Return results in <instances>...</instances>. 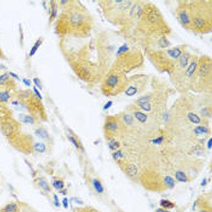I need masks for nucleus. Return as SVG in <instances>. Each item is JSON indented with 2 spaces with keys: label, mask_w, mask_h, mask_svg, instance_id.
Listing matches in <instances>:
<instances>
[{
  "label": "nucleus",
  "mask_w": 212,
  "mask_h": 212,
  "mask_svg": "<svg viewBox=\"0 0 212 212\" xmlns=\"http://www.w3.org/2000/svg\"><path fill=\"white\" fill-rule=\"evenodd\" d=\"M199 74L201 77H207L211 74V63L207 61H204L200 64L198 68Z\"/></svg>",
  "instance_id": "f257e3e1"
},
{
  "label": "nucleus",
  "mask_w": 212,
  "mask_h": 212,
  "mask_svg": "<svg viewBox=\"0 0 212 212\" xmlns=\"http://www.w3.org/2000/svg\"><path fill=\"white\" fill-rule=\"evenodd\" d=\"M83 16L79 12H73L69 17V21L70 23L74 27H78L81 25L83 22Z\"/></svg>",
  "instance_id": "f03ea898"
},
{
  "label": "nucleus",
  "mask_w": 212,
  "mask_h": 212,
  "mask_svg": "<svg viewBox=\"0 0 212 212\" xmlns=\"http://www.w3.org/2000/svg\"><path fill=\"white\" fill-rule=\"evenodd\" d=\"M197 68H198V64H197L196 61L192 60L191 63H190V64H189V66H188L187 69H186V76H188V77H191V76H194L195 72L196 71Z\"/></svg>",
  "instance_id": "7ed1b4c3"
},
{
  "label": "nucleus",
  "mask_w": 212,
  "mask_h": 212,
  "mask_svg": "<svg viewBox=\"0 0 212 212\" xmlns=\"http://www.w3.org/2000/svg\"><path fill=\"white\" fill-rule=\"evenodd\" d=\"M206 24V22L204 19L201 17H194V20H193V25L195 27V28L196 29H202L204 28Z\"/></svg>",
  "instance_id": "20e7f679"
},
{
  "label": "nucleus",
  "mask_w": 212,
  "mask_h": 212,
  "mask_svg": "<svg viewBox=\"0 0 212 212\" xmlns=\"http://www.w3.org/2000/svg\"><path fill=\"white\" fill-rule=\"evenodd\" d=\"M179 18L181 22L184 25H189V24L191 23V20L189 17V14L187 13L186 10H181L179 12Z\"/></svg>",
  "instance_id": "39448f33"
},
{
  "label": "nucleus",
  "mask_w": 212,
  "mask_h": 212,
  "mask_svg": "<svg viewBox=\"0 0 212 212\" xmlns=\"http://www.w3.org/2000/svg\"><path fill=\"white\" fill-rule=\"evenodd\" d=\"M119 82V78L117 75H111L107 80V84L109 87H114Z\"/></svg>",
  "instance_id": "423d86ee"
},
{
  "label": "nucleus",
  "mask_w": 212,
  "mask_h": 212,
  "mask_svg": "<svg viewBox=\"0 0 212 212\" xmlns=\"http://www.w3.org/2000/svg\"><path fill=\"white\" fill-rule=\"evenodd\" d=\"M189 59H190V55L188 53H185V54L181 55L179 63H180L181 68H186V66H188Z\"/></svg>",
  "instance_id": "0eeeda50"
},
{
  "label": "nucleus",
  "mask_w": 212,
  "mask_h": 212,
  "mask_svg": "<svg viewBox=\"0 0 212 212\" xmlns=\"http://www.w3.org/2000/svg\"><path fill=\"white\" fill-rule=\"evenodd\" d=\"M18 118L22 122L25 124H34L35 120L31 116L25 115V114H20L18 116Z\"/></svg>",
  "instance_id": "6e6552de"
},
{
  "label": "nucleus",
  "mask_w": 212,
  "mask_h": 212,
  "mask_svg": "<svg viewBox=\"0 0 212 212\" xmlns=\"http://www.w3.org/2000/svg\"><path fill=\"white\" fill-rule=\"evenodd\" d=\"M137 171H138L137 168L134 165H129L127 166V168H126V173H127L128 176H131V177L136 176Z\"/></svg>",
  "instance_id": "1a4fd4ad"
},
{
  "label": "nucleus",
  "mask_w": 212,
  "mask_h": 212,
  "mask_svg": "<svg viewBox=\"0 0 212 212\" xmlns=\"http://www.w3.org/2000/svg\"><path fill=\"white\" fill-rule=\"evenodd\" d=\"M168 54L170 57L173 58H178L181 57L182 54V50L180 48H173L172 50L168 51Z\"/></svg>",
  "instance_id": "9d476101"
},
{
  "label": "nucleus",
  "mask_w": 212,
  "mask_h": 212,
  "mask_svg": "<svg viewBox=\"0 0 212 212\" xmlns=\"http://www.w3.org/2000/svg\"><path fill=\"white\" fill-rule=\"evenodd\" d=\"M18 206L15 203H11L6 205L2 209V212H16L17 210Z\"/></svg>",
  "instance_id": "9b49d317"
},
{
  "label": "nucleus",
  "mask_w": 212,
  "mask_h": 212,
  "mask_svg": "<svg viewBox=\"0 0 212 212\" xmlns=\"http://www.w3.org/2000/svg\"><path fill=\"white\" fill-rule=\"evenodd\" d=\"M14 129H15V127H14V126H12V124L11 125V123H6L5 125L2 126L3 132L5 134V135H7V136L12 133Z\"/></svg>",
  "instance_id": "f8f14e48"
},
{
  "label": "nucleus",
  "mask_w": 212,
  "mask_h": 212,
  "mask_svg": "<svg viewBox=\"0 0 212 212\" xmlns=\"http://www.w3.org/2000/svg\"><path fill=\"white\" fill-rule=\"evenodd\" d=\"M188 118H189V119L191 121L192 123L195 124H198L200 123L201 121V118L199 117V116L193 112L189 113V114H188Z\"/></svg>",
  "instance_id": "ddd939ff"
},
{
  "label": "nucleus",
  "mask_w": 212,
  "mask_h": 212,
  "mask_svg": "<svg viewBox=\"0 0 212 212\" xmlns=\"http://www.w3.org/2000/svg\"><path fill=\"white\" fill-rule=\"evenodd\" d=\"M93 185H94L95 190L98 194H102L104 192V188H103L102 185L99 181H98L97 179H94L93 180Z\"/></svg>",
  "instance_id": "4468645a"
},
{
  "label": "nucleus",
  "mask_w": 212,
  "mask_h": 212,
  "mask_svg": "<svg viewBox=\"0 0 212 212\" xmlns=\"http://www.w3.org/2000/svg\"><path fill=\"white\" fill-rule=\"evenodd\" d=\"M194 132L197 135H202V134L208 133L209 129L204 126H198L196 128H194Z\"/></svg>",
  "instance_id": "2eb2a0df"
},
{
  "label": "nucleus",
  "mask_w": 212,
  "mask_h": 212,
  "mask_svg": "<svg viewBox=\"0 0 212 212\" xmlns=\"http://www.w3.org/2000/svg\"><path fill=\"white\" fill-rule=\"evenodd\" d=\"M175 177H176V180L179 182H182V183H185L187 181V176L185 173H183V171H178L176 172L175 174Z\"/></svg>",
  "instance_id": "dca6fc26"
},
{
  "label": "nucleus",
  "mask_w": 212,
  "mask_h": 212,
  "mask_svg": "<svg viewBox=\"0 0 212 212\" xmlns=\"http://www.w3.org/2000/svg\"><path fill=\"white\" fill-rule=\"evenodd\" d=\"M134 117L139 122H142V123L145 122L147 119V116L144 113L140 112H136L134 113Z\"/></svg>",
  "instance_id": "f3484780"
},
{
  "label": "nucleus",
  "mask_w": 212,
  "mask_h": 212,
  "mask_svg": "<svg viewBox=\"0 0 212 212\" xmlns=\"http://www.w3.org/2000/svg\"><path fill=\"white\" fill-rule=\"evenodd\" d=\"M34 149L37 152L43 153L46 150V147L42 142H36L34 144Z\"/></svg>",
  "instance_id": "a211bd4d"
},
{
  "label": "nucleus",
  "mask_w": 212,
  "mask_h": 212,
  "mask_svg": "<svg viewBox=\"0 0 212 212\" xmlns=\"http://www.w3.org/2000/svg\"><path fill=\"white\" fill-rule=\"evenodd\" d=\"M38 183H39L40 186L44 191H47V192L50 191V186H48V184H47V182L45 181L43 178H40L39 181H38Z\"/></svg>",
  "instance_id": "6ab92c4d"
},
{
  "label": "nucleus",
  "mask_w": 212,
  "mask_h": 212,
  "mask_svg": "<svg viewBox=\"0 0 212 212\" xmlns=\"http://www.w3.org/2000/svg\"><path fill=\"white\" fill-rule=\"evenodd\" d=\"M35 133L37 136L39 137L40 138H42V139L47 138V137H48L47 132L45 131V129H37L35 130Z\"/></svg>",
  "instance_id": "aec40b11"
},
{
  "label": "nucleus",
  "mask_w": 212,
  "mask_h": 212,
  "mask_svg": "<svg viewBox=\"0 0 212 212\" xmlns=\"http://www.w3.org/2000/svg\"><path fill=\"white\" fill-rule=\"evenodd\" d=\"M164 182H165V184H166L170 189H173V187L175 186V182H174L173 178L169 176L165 177V178H164Z\"/></svg>",
  "instance_id": "412c9836"
},
{
  "label": "nucleus",
  "mask_w": 212,
  "mask_h": 212,
  "mask_svg": "<svg viewBox=\"0 0 212 212\" xmlns=\"http://www.w3.org/2000/svg\"><path fill=\"white\" fill-rule=\"evenodd\" d=\"M10 98L9 93L7 91L0 92V102H7Z\"/></svg>",
  "instance_id": "4be33fe9"
},
{
  "label": "nucleus",
  "mask_w": 212,
  "mask_h": 212,
  "mask_svg": "<svg viewBox=\"0 0 212 212\" xmlns=\"http://www.w3.org/2000/svg\"><path fill=\"white\" fill-rule=\"evenodd\" d=\"M109 147L111 150H116L119 147V143L117 141H116L114 139H112L109 142Z\"/></svg>",
  "instance_id": "5701e85b"
},
{
  "label": "nucleus",
  "mask_w": 212,
  "mask_h": 212,
  "mask_svg": "<svg viewBox=\"0 0 212 212\" xmlns=\"http://www.w3.org/2000/svg\"><path fill=\"white\" fill-rule=\"evenodd\" d=\"M41 43H42V41H41L40 40H37V41L35 42V44L34 45L33 47H32L31 50H30V57H32V56H33V55H35V53L36 52L37 49L39 48L40 45H41Z\"/></svg>",
  "instance_id": "b1692460"
},
{
  "label": "nucleus",
  "mask_w": 212,
  "mask_h": 212,
  "mask_svg": "<svg viewBox=\"0 0 212 212\" xmlns=\"http://www.w3.org/2000/svg\"><path fill=\"white\" fill-rule=\"evenodd\" d=\"M52 186L56 190H62L64 188V183L60 180H57V181H55L53 182Z\"/></svg>",
  "instance_id": "393cba45"
},
{
  "label": "nucleus",
  "mask_w": 212,
  "mask_h": 212,
  "mask_svg": "<svg viewBox=\"0 0 212 212\" xmlns=\"http://www.w3.org/2000/svg\"><path fill=\"white\" fill-rule=\"evenodd\" d=\"M147 17H148L149 21H150L151 22H155L158 20V18H159V17H158V15L156 13V12H151L150 13H149Z\"/></svg>",
  "instance_id": "a878e982"
},
{
  "label": "nucleus",
  "mask_w": 212,
  "mask_h": 212,
  "mask_svg": "<svg viewBox=\"0 0 212 212\" xmlns=\"http://www.w3.org/2000/svg\"><path fill=\"white\" fill-rule=\"evenodd\" d=\"M137 92V89L134 86H130L129 87L128 89L126 91V95L128 97H132L136 94Z\"/></svg>",
  "instance_id": "bb28decb"
},
{
  "label": "nucleus",
  "mask_w": 212,
  "mask_h": 212,
  "mask_svg": "<svg viewBox=\"0 0 212 212\" xmlns=\"http://www.w3.org/2000/svg\"><path fill=\"white\" fill-rule=\"evenodd\" d=\"M160 206L164 208H173L174 206V204L173 203H171L170 201L168 200H164L162 199L160 201Z\"/></svg>",
  "instance_id": "cd10ccee"
},
{
  "label": "nucleus",
  "mask_w": 212,
  "mask_h": 212,
  "mask_svg": "<svg viewBox=\"0 0 212 212\" xmlns=\"http://www.w3.org/2000/svg\"><path fill=\"white\" fill-rule=\"evenodd\" d=\"M117 124L114 122H109L107 124V128L111 131L115 132L117 129Z\"/></svg>",
  "instance_id": "c85d7f7f"
},
{
  "label": "nucleus",
  "mask_w": 212,
  "mask_h": 212,
  "mask_svg": "<svg viewBox=\"0 0 212 212\" xmlns=\"http://www.w3.org/2000/svg\"><path fill=\"white\" fill-rule=\"evenodd\" d=\"M123 120L128 125H131L133 123V117L131 115H129V114H125L124 116Z\"/></svg>",
  "instance_id": "c756f323"
},
{
  "label": "nucleus",
  "mask_w": 212,
  "mask_h": 212,
  "mask_svg": "<svg viewBox=\"0 0 212 212\" xmlns=\"http://www.w3.org/2000/svg\"><path fill=\"white\" fill-rule=\"evenodd\" d=\"M139 104L142 109H143L145 112H149L151 109V106L149 102L145 103H142V104Z\"/></svg>",
  "instance_id": "7c9ffc66"
},
{
  "label": "nucleus",
  "mask_w": 212,
  "mask_h": 212,
  "mask_svg": "<svg viewBox=\"0 0 212 212\" xmlns=\"http://www.w3.org/2000/svg\"><path fill=\"white\" fill-rule=\"evenodd\" d=\"M9 76L8 73H4L3 75L0 76V85L6 83V81L9 80Z\"/></svg>",
  "instance_id": "2f4dec72"
},
{
  "label": "nucleus",
  "mask_w": 212,
  "mask_h": 212,
  "mask_svg": "<svg viewBox=\"0 0 212 212\" xmlns=\"http://www.w3.org/2000/svg\"><path fill=\"white\" fill-rule=\"evenodd\" d=\"M113 158L115 160H118L122 158L123 157V155H122V152H121L120 150H118L117 152H115L114 154L112 155Z\"/></svg>",
  "instance_id": "473e14b6"
},
{
  "label": "nucleus",
  "mask_w": 212,
  "mask_h": 212,
  "mask_svg": "<svg viewBox=\"0 0 212 212\" xmlns=\"http://www.w3.org/2000/svg\"><path fill=\"white\" fill-rule=\"evenodd\" d=\"M12 104H13V106L15 107V108L16 109H18V110L23 109L24 105L22 104V103L17 102H14L12 103Z\"/></svg>",
  "instance_id": "72a5a7b5"
},
{
  "label": "nucleus",
  "mask_w": 212,
  "mask_h": 212,
  "mask_svg": "<svg viewBox=\"0 0 212 212\" xmlns=\"http://www.w3.org/2000/svg\"><path fill=\"white\" fill-rule=\"evenodd\" d=\"M150 100L149 97H142L139 98V99L137 100V104H142V103L148 102Z\"/></svg>",
  "instance_id": "f704fd0d"
},
{
  "label": "nucleus",
  "mask_w": 212,
  "mask_h": 212,
  "mask_svg": "<svg viewBox=\"0 0 212 212\" xmlns=\"http://www.w3.org/2000/svg\"><path fill=\"white\" fill-rule=\"evenodd\" d=\"M163 141V137H157V139H152V142L153 144H160Z\"/></svg>",
  "instance_id": "c9c22d12"
},
{
  "label": "nucleus",
  "mask_w": 212,
  "mask_h": 212,
  "mask_svg": "<svg viewBox=\"0 0 212 212\" xmlns=\"http://www.w3.org/2000/svg\"><path fill=\"white\" fill-rule=\"evenodd\" d=\"M127 50H128V47H127V46L126 45H122V46L121 47H119V49L118 50L117 55H119V54H121V53H122V52L127 51Z\"/></svg>",
  "instance_id": "e433bc0d"
},
{
  "label": "nucleus",
  "mask_w": 212,
  "mask_h": 212,
  "mask_svg": "<svg viewBox=\"0 0 212 212\" xmlns=\"http://www.w3.org/2000/svg\"><path fill=\"white\" fill-rule=\"evenodd\" d=\"M68 138H69V139H70V141H71V142L73 143V145L76 147V148H79V144H78V142H77V141H76V139H75V138H74L73 137L70 136L69 137H68Z\"/></svg>",
  "instance_id": "4c0bfd02"
},
{
  "label": "nucleus",
  "mask_w": 212,
  "mask_h": 212,
  "mask_svg": "<svg viewBox=\"0 0 212 212\" xmlns=\"http://www.w3.org/2000/svg\"><path fill=\"white\" fill-rule=\"evenodd\" d=\"M53 198H54V204H55V206L57 207L60 206V202H59V199H58V196L56 194H55Z\"/></svg>",
  "instance_id": "58836bf2"
},
{
  "label": "nucleus",
  "mask_w": 212,
  "mask_h": 212,
  "mask_svg": "<svg viewBox=\"0 0 212 212\" xmlns=\"http://www.w3.org/2000/svg\"><path fill=\"white\" fill-rule=\"evenodd\" d=\"M62 204H63L64 208H65V209H67L68 206V199H67V198H64V199H63V201H62Z\"/></svg>",
  "instance_id": "ea45409f"
},
{
  "label": "nucleus",
  "mask_w": 212,
  "mask_h": 212,
  "mask_svg": "<svg viewBox=\"0 0 212 212\" xmlns=\"http://www.w3.org/2000/svg\"><path fill=\"white\" fill-rule=\"evenodd\" d=\"M112 101L108 102L104 106V109L107 110V109H109V108L112 107Z\"/></svg>",
  "instance_id": "a19ab883"
},
{
  "label": "nucleus",
  "mask_w": 212,
  "mask_h": 212,
  "mask_svg": "<svg viewBox=\"0 0 212 212\" xmlns=\"http://www.w3.org/2000/svg\"><path fill=\"white\" fill-rule=\"evenodd\" d=\"M160 42H161V45H162V47H166V46H168L167 45H168V40L165 39V38H163V39H162L161 40H160Z\"/></svg>",
  "instance_id": "79ce46f5"
},
{
  "label": "nucleus",
  "mask_w": 212,
  "mask_h": 212,
  "mask_svg": "<svg viewBox=\"0 0 212 212\" xmlns=\"http://www.w3.org/2000/svg\"><path fill=\"white\" fill-rule=\"evenodd\" d=\"M56 13H57V9H56V7L55 5H53L52 7V15L51 16L55 17L56 16Z\"/></svg>",
  "instance_id": "37998d69"
},
{
  "label": "nucleus",
  "mask_w": 212,
  "mask_h": 212,
  "mask_svg": "<svg viewBox=\"0 0 212 212\" xmlns=\"http://www.w3.org/2000/svg\"><path fill=\"white\" fill-rule=\"evenodd\" d=\"M33 80H34V83L36 84V86H37V87H39V88L41 89V84H40V81L39 79L35 78V79H34Z\"/></svg>",
  "instance_id": "c03bdc74"
},
{
  "label": "nucleus",
  "mask_w": 212,
  "mask_h": 212,
  "mask_svg": "<svg viewBox=\"0 0 212 212\" xmlns=\"http://www.w3.org/2000/svg\"><path fill=\"white\" fill-rule=\"evenodd\" d=\"M33 89H34L35 92V94H37V96L38 97V98H39V99H42V97H41V95H40V94L39 93V91H37V89L36 88H35V87H34V88H33Z\"/></svg>",
  "instance_id": "a18cd8bd"
},
{
  "label": "nucleus",
  "mask_w": 212,
  "mask_h": 212,
  "mask_svg": "<svg viewBox=\"0 0 212 212\" xmlns=\"http://www.w3.org/2000/svg\"><path fill=\"white\" fill-rule=\"evenodd\" d=\"M207 147H208L209 150L211 149V139H209V140L208 142V143H207Z\"/></svg>",
  "instance_id": "49530a36"
},
{
  "label": "nucleus",
  "mask_w": 212,
  "mask_h": 212,
  "mask_svg": "<svg viewBox=\"0 0 212 212\" xmlns=\"http://www.w3.org/2000/svg\"><path fill=\"white\" fill-rule=\"evenodd\" d=\"M23 82L25 83V85H27V86H30V81H29V80H27V79H23Z\"/></svg>",
  "instance_id": "de8ad7c7"
},
{
  "label": "nucleus",
  "mask_w": 212,
  "mask_h": 212,
  "mask_svg": "<svg viewBox=\"0 0 212 212\" xmlns=\"http://www.w3.org/2000/svg\"><path fill=\"white\" fill-rule=\"evenodd\" d=\"M207 183V181L206 178H204V179H203V181H201V186H205L206 185Z\"/></svg>",
  "instance_id": "09e8293b"
},
{
  "label": "nucleus",
  "mask_w": 212,
  "mask_h": 212,
  "mask_svg": "<svg viewBox=\"0 0 212 212\" xmlns=\"http://www.w3.org/2000/svg\"><path fill=\"white\" fill-rule=\"evenodd\" d=\"M75 202H76L77 204H83V202L81 201V200H79V199H75Z\"/></svg>",
  "instance_id": "8fccbe9b"
},
{
  "label": "nucleus",
  "mask_w": 212,
  "mask_h": 212,
  "mask_svg": "<svg viewBox=\"0 0 212 212\" xmlns=\"http://www.w3.org/2000/svg\"><path fill=\"white\" fill-rule=\"evenodd\" d=\"M156 212H169V211H165V210L162 209H158Z\"/></svg>",
  "instance_id": "3c124183"
},
{
  "label": "nucleus",
  "mask_w": 212,
  "mask_h": 212,
  "mask_svg": "<svg viewBox=\"0 0 212 212\" xmlns=\"http://www.w3.org/2000/svg\"><path fill=\"white\" fill-rule=\"evenodd\" d=\"M201 212H208V211H201Z\"/></svg>",
  "instance_id": "603ef678"
}]
</instances>
